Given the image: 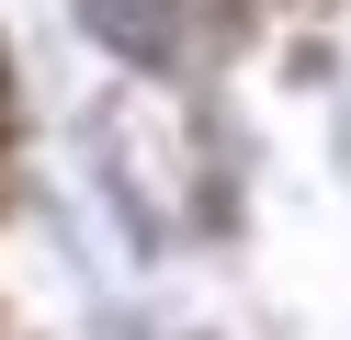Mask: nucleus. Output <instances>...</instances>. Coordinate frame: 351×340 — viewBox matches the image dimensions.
I'll use <instances>...</instances> for the list:
<instances>
[{
    "mask_svg": "<svg viewBox=\"0 0 351 340\" xmlns=\"http://www.w3.org/2000/svg\"><path fill=\"white\" fill-rule=\"evenodd\" d=\"M102 45H114L136 80H204L238 34V0H80Z\"/></svg>",
    "mask_w": 351,
    "mask_h": 340,
    "instance_id": "nucleus-1",
    "label": "nucleus"
}]
</instances>
